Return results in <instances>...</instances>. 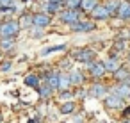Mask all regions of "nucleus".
<instances>
[{"label": "nucleus", "mask_w": 130, "mask_h": 123, "mask_svg": "<svg viewBox=\"0 0 130 123\" xmlns=\"http://www.w3.org/2000/svg\"><path fill=\"white\" fill-rule=\"evenodd\" d=\"M52 95H54V87L52 86H48V84L39 86V96L41 98H50Z\"/></svg>", "instance_id": "nucleus-16"}, {"label": "nucleus", "mask_w": 130, "mask_h": 123, "mask_svg": "<svg viewBox=\"0 0 130 123\" xmlns=\"http://www.w3.org/2000/svg\"><path fill=\"white\" fill-rule=\"evenodd\" d=\"M89 71H91L93 77H103V73L107 70H105L103 63H89Z\"/></svg>", "instance_id": "nucleus-6"}, {"label": "nucleus", "mask_w": 130, "mask_h": 123, "mask_svg": "<svg viewBox=\"0 0 130 123\" xmlns=\"http://www.w3.org/2000/svg\"><path fill=\"white\" fill-rule=\"evenodd\" d=\"M20 23L16 20H11V22H6L0 25V38H14L18 32H20Z\"/></svg>", "instance_id": "nucleus-1"}, {"label": "nucleus", "mask_w": 130, "mask_h": 123, "mask_svg": "<svg viewBox=\"0 0 130 123\" xmlns=\"http://www.w3.org/2000/svg\"><path fill=\"white\" fill-rule=\"evenodd\" d=\"M78 18H80V16H78V13H77L75 9H66V11L59 13V20H61L62 23H70V25H73V23L80 22Z\"/></svg>", "instance_id": "nucleus-2"}, {"label": "nucleus", "mask_w": 130, "mask_h": 123, "mask_svg": "<svg viewBox=\"0 0 130 123\" xmlns=\"http://www.w3.org/2000/svg\"><path fill=\"white\" fill-rule=\"evenodd\" d=\"M105 107H109V109H119V107H123V98L118 96V95H110V96L105 98Z\"/></svg>", "instance_id": "nucleus-4"}, {"label": "nucleus", "mask_w": 130, "mask_h": 123, "mask_svg": "<svg viewBox=\"0 0 130 123\" xmlns=\"http://www.w3.org/2000/svg\"><path fill=\"white\" fill-rule=\"evenodd\" d=\"M91 13H93V18L94 20H107L110 16V13H109V9L105 6H96Z\"/></svg>", "instance_id": "nucleus-5"}, {"label": "nucleus", "mask_w": 130, "mask_h": 123, "mask_svg": "<svg viewBox=\"0 0 130 123\" xmlns=\"http://www.w3.org/2000/svg\"><path fill=\"white\" fill-rule=\"evenodd\" d=\"M103 64H105V70H107V71H112V73H114V71H118V70L121 68V64H119V61H118L116 57H110V59H107Z\"/></svg>", "instance_id": "nucleus-12"}, {"label": "nucleus", "mask_w": 130, "mask_h": 123, "mask_svg": "<svg viewBox=\"0 0 130 123\" xmlns=\"http://www.w3.org/2000/svg\"><path fill=\"white\" fill-rule=\"evenodd\" d=\"M71 29L77 30V32H89V30L94 29V23H89V22H77V23L71 25Z\"/></svg>", "instance_id": "nucleus-9"}, {"label": "nucleus", "mask_w": 130, "mask_h": 123, "mask_svg": "<svg viewBox=\"0 0 130 123\" xmlns=\"http://www.w3.org/2000/svg\"><path fill=\"white\" fill-rule=\"evenodd\" d=\"M112 91H114V95H118V96H121V98L130 96V86H128L126 82H121V84H119V86H116Z\"/></svg>", "instance_id": "nucleus-10"}, {"label": "nucleus", "mask_w": 130, "mask_h": 123, "mask_svg": "<svg viewBox=\"0 0 130 123\" xmlns=\"http://www.w3.org/2000/svg\"><path fill=\"white\" fill-rule=\"evenodd\" d=\"M59 2H52V0H48V2L45 4V11L48 13V14H55L57 11H59Z\"/></svg>", "instance_id": "nucleus-18"}, {"label": "nucleus", "mask_w": 130, "mask_h": 123, "mask_svg": "<svg viewBox=\"0 0 130 123\" xmlns=\"http://www.w3.org/2000/svg\"><path fill=\"white\" fill-rule=\"evenodd\" d=\"M100 123H105V121H100Z\"/></svg>", "instance_id": "nucleus-37"}, {"label": "nucleus", "mask_w": 130, "mask_h": 123, "mask_svg": "<svg viewBox=\"0 0 130 123\" xmlns=\"http://www.w3.org/2000/svg\"><path fill=\"white\" fill-rule=\"evenodd\" d=\"M71 86V79H70V73H61V80H59V89L66 91L68 87Z\"/></svg>", "instance_id": "nucleus-15"}, {"label": "nucleus", "mask_w": 130, "mask_h": 123, "mask_svg": "<svg viewBox=\"0 0 130 123\" xmlns=\"http://www.w3.org/2000/svg\"><path fill=\"white\" fill-rule=\"evenodd\" d=\"M98 6V0H82V9L86 11H93Z\"/></svg>", "instance_id": "nucleus-25"}, {"label": "nucleus", "mask_w": 130, "mask_h": 123, "mask_svg": "<svg viewBox=\"0 0 130 123\" xmlns=\"http://www.w3.org/2000/svg\"><path fill=\"white\" fill-rule=\"evenodd\" d=\"M52 2H61V0H52Z\"/></svg>", "instance_id": "nucleus-34"}, {"label": "nucleus", "mask_w": 130, "mask_h": 123, "mask_svg": "<svg viewBox=\"0 0 130 123\" xmlns=\"http://www.w3.org/2000/svg\"><path fill=\"white\" fill-rule=\"evenodd\" d=\"M123 47H125V41H121V39H119V41L116 43V50H123Z\"/></svg>", "instance_id": "nucleus-31"}, {"label": "nucleus", "mask_w": 130, "mask_h": 123, "mask_svg": "<svg viewBox=\"0 0 130 123\" xmlns=\"http://www.w3.org/2000/svg\"><path fill=\"white\" fill-rule=\"evenodd\" d=\"M66 47L64 45H55V47H46L45 50H41V55H48V54H52V52H61V50H64Z\"/></svg>", "instance_id": "nucleus-24"}, {"label": "nucleus", "mask_w": 130, "mask_h": 123, "mask_svg": "<svg viewBox=\"0 0 130 123\" xmlns=\"http://www.w3.org/2000/svg\"><path fill=\"white\" fill-rule=\"evenodd\" d=\"M73 111H75V103H73V102H70V100H68V102H64V103L61 105V112H62V114H71Z\"/></svg>", "instance_id": "nucleus-21"}, {"label": "nucleus", "mask_w": 130, "mask_h": 123, "mask_svg": "<svg viewBox=\"0 0 130 123\" xmlns=\"http://www.w3.org/2000/svg\"><path fill=\"white\" fill-rule=\"evenodd\" d=\"M59 80H61V73H57V71L48 73V77H46V84L52 86L54 89H59Z\"/></svg>", "instance_id": "nucleus-13"}, {"label": "nucleus", "mask_w": 130, "mask_h": 123, "mask_svg": "<svg viewBox=\"0 0 130 123\" xmlns=\"http://www.w3.org/2000/svg\"><path fill=\"white\" fill-rule=\"evenodd\" d=\"M70 79H71V84H82L84 82V75H82V71H78V70H71L70 71Z\"/></svg>", "instance_id": "nucleus-14"}, {"label": "nucleus", "mask_w": 130, "mask_h": 123, "mask_svg": "<svg viewBox=\"0 0 130 123\" xmlns=\"http://www.w3.org/2000/svg\"><path fill=\"white\" fill-rule=\"evenodd\" d=\"M71 96H73V95H71V91H68V89L61 93V100H62V102H66V100H71Z\"/></svg>", "instance_id": "nucleus-28"}, {"label": "nucleus", "mask_w": 130, "mask_h": 123, "mask_svg": "<svg viewBox=\"0 0 130 123\" xmlns=\"http://www.w3.org/2000/svg\"><path fill=\"white\" fill-rule=\"evenodd\" d=\"M128 77H130V73H128V70H125V68H119L118 71H114V79L119 80V82H125Z\"/></svg>", "instance_id": "nucleus-19"}, {"label": "nucleus", "mask_w": 130, "mask_h": 123, "mask_svg": "<svg viewBox=\"0 0 130 123\" xmlns=\"http://www.w3.org/2000/svg\"><path fill=\"white\" fill-rule=\"evenodd\" d=\"M93 57H94V52H93V50H86V48H82V50L75 52V59H77L78 63H91Z\"/></svg>", "instance_id": "nucleus-3"}, {"label": "nucleus", "mask_w": 130, "mask_h": 123, "mask_svg": "<svg viewBox=\"0 0 130 123\" xmlns=\"http://www.w3.org/2000/svg\"><path fill=\"white\" fill-rule=\"evenodd\" d=\"M103 6L109 9V13H110V14H118V9H119V6H121V4L118 2V0H107Z\"/></svg>", "instance_id": "nucleus-17"}, {"label": "nucleus", "mask_w": 130, "mask_h": 123, "mask_svg": "<svg viewBox=\"0 0 130 123\" xmlns=\"http://www.w3.org/2000/svg\"><path fill=\"white\" fill-rule=\"evenodd\" d=\"M43 27H38V25H32V30H30V36L32 38H43Z\"/></svg>", "instance_id": "nucleus-26"}, {"label": "nucleus", "mask_w": 130, "mask_h": 123, "mask_svg": "<svg viewBox=\"0 0 130 123\" xmlns=\"http://www.w3.org/2000/svg\"><path fill=\"white\" fill-rule=\"evenodd\" d=\"M9 68H11V63H4L2 66H0V70H2V71H7Z\"/></svg>", "instance_id": "nucleus-30"}, {"label": "nucleus", "mask_w": 130, "mask_h": 123, "mask_svg": "<svg viewBox=\"0 0 130 123\" xmlns=\"http://www.w3.org/2000/svg\"><path fill=\"white\" fill-rule=\"evenodd\" d=\"M123 123H130V119H125V121H123Z\"/></svg>", "instance_id": "nucleus-33"}, {"label": "nucleus", "mask_w": 130, "mask_h": 123, "mask_svg": "<svg viewBox=\"0 0 130 123\" xmlns=\"http://www.w3.org/2000/svg\"><path fill=\"white\" fill-rule=\"evenodd\" d=\"M71 66V61H62V68H70Z\"/></svg>", "instance_id": "nucleus-32"}, {"label": "nucleus", "mask_w": 130, "mask_h": 123, "mask_svg": "<svg viewBox=\"0 0 130 123\" xmlns=\"http://www.w3.org/2000/svg\"><path fill=\"white\" fill-rule=\"evenodd\" d=\"M0 47H2V50H13V48H14V41H13L11 38H2Z\"/></svg>", "instance_id": "nucleus-22"}, {"label": "nucleus", "mask_w": 130, "mask_h": 123, "mask_svg": "<svg viewBox=\"0 0 130 123\" xmlns=\"http://www.w3.org/2000/svg\"><path fill=\"white\" fill-rule=\"evenodd\" d=\"M14 2V0H0V4H2V7H11V4Z\"/></svg>", "instance_id": "nucleus-29"}, {"label": "nucleus", "mask_w": 130, "mask_h": 123, "mask_svg": "<svg viewBox=\"0 0 130 123\" xmlns=\"http://www.w3.org/2000/svg\"><path fill=\"white\" fill-rule=\"evenodd\" d=\"M25 84L30 86V87H39V77L34 75V73H30V75L25 77Z\"/></svg>", "instance_id": "nucleus-20"}, {"label": "nucleus", "mask_w": 130, "mask_h": 123, "mask_svg": "<svg viewBox=\"0 0 130 123\" xmlns=\"http://www.w3.org/2000/svg\"><path fill=\"white\" fill-rule=\"evenodd\" d=\"M89 95L94 96V98H103V96L107 95V87H105L103 84H94V86L89 89Z\"/></svg>", "instance_id": "nucleus-8"}, {"label": "nucleus", "mask_w": 130, "mask_h": 123, "mask_svg": "<svg viewBox=\"0 0 130 123\" xmlns=\"http://www.w3.org/2000/svg\"><path fill=\"white\" fill-rule=\"evenodd\" d=\"M20 20H22V22H20L22 27H32V25H34V16H30V14H23Z\"/></svg>", "instance_id": "nucleus-23"}, {"label": "nucleus", "mask_w": 130, "mask_h": 123, "mask_svg": "<svg viewBox=\"0 0 130 123\" xmlns=\"http://www.w3.org/2000/svg\"><path fill=\"white\" fill-rule=\"evenodd\" d=\"M0 123H2V116H0Z\"/></svg>", "instance_id": "nucleus-36"}, {"label": "nucleus", "mask_w": 130, "mask_h": 123, "mask_svg": "<svg viewBox=\"0 0 130 123\" xmlns=\"http://www.w3.org/2000/svg\"><path fill=\"white\" fill-rule=\"evenodd\" d=\"M128 63H130V54H128Z\"/></svg>", "instance_id": "nucleus-35"}, {"label": "nucleus", "mask_w": 130, "mask_h": 123, "mask_svg": "<svg viewBox=\"0 0 130 123\" xmlns=\"http://www.w3.org/2000/svg\"><path fill=\"white\" fill-rule=\"evenodd\" d=\"M64 4L68 6V9H75V7L82 6V0H64Z\"/></svg>", "instance_id": "nucleus-27"}, {"label": "nucleus", "mask_w": 130, "mask_h": 123, "mask_svg": "<svg viewBox=\"0 0 130 123\" xmlns=\"http://www.w3.org/2000/svg\"><path fill=\"white\" fill-rule=\"evenodd\" d=\"M118 16L121 20H130V2H121L118 9Z\"/></svg>", "instance_id": "nucleus-11"}, {"label": "nucleus", "mask_w": 130, "mask_h": 123, "mask_svg": "<svg viewBox=\"0 0 130 123\" xmlns=\"http://www.w3.org/2000/svg\"><path fill=\"white\" fill-rule=\"evenodd\" d=\"M34 25H38V27H48L50 25V16L46 14V13H38V14H34Z\"/></svg>", "instance_id": "nucleus-7"}]
</instances>
